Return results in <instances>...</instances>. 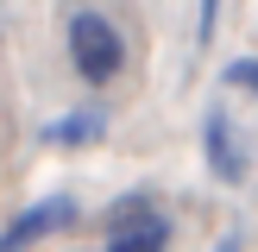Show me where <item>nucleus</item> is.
Masks as SVG:
<instances>
[{
    "label": "nucleus",
    "instance_id": "obj_1",
    "mask_svg": "<svg viewBox=\"0 0 258 252\" xmlns=\"http://www.w3.org/2000/svg\"><path fill=\"white\" fill-rule=\"evenodd\" d=\"M70 63H76L82 82H113L120 63H126V44L101 13H76L70 19Z\"/></svg>",
    "mask_w": 258,
    "mask_h": 252
},
{
    "label": "nucleus",
    "instance_id": "obj_2",
    "mask_svg": "<svg viewBox=\"0 0 258 252\" xmlns=\"http://www.w3.org/2000/svg\"><path fill=\"white\" fill-rule=\"evenodd\" d=\"M164 246H170V221H164L145 196L120 202V208L107 214V252H164Z\"/></svg>",
    "mask_w": 258,
    "mask_h": 252
},
{
    "label": "nucleus",
    "instance_id": "obj_3",
    "mask_svg": "<svg viewBox=\"0 0 258 252\" xmlns=\"http://www.w3.org/2000/svg\"><path fill=\"white\" fill-rule=\"evenodd\" d=\"M202 151H208V170L221 176V183H246V170H252V151H246V139L233 133V113L214 101L208 113H202Z\"/></svg>",
    "mask_w": 258,
    "mask_h": 252
},
{
    "label": "nucleus",
    "instance_id": "obj_4",
    "mask_svg": "<svg viewBox=\"0 0 258 252\" xmlns=\"http://www.w3.org/2000/svg\"><path fill=\"white\" fill-rule=\"evenodd\" d=\"M70 221H76V202L70 196H44V202H32L25 214H13V227L0 233V252H25V246L50 239L57 227H70Z\"/></svg>",
    "mask_w": 258,
    "mask_h": 252
},
{
    "label": "nucleus",
    "instance_id": "obj_5",
    "mask_svg": "<svg viewBox=\"0 0 258 252\" xmlns=\"http://www.w3.org/2000/svg\"><path fill=\"white\" fill-rule=\"evenodd\" d=\"M101 133H107V113H101V107H82V113H63L57 126H44V139H50V145H95Z\"/></svg>",
    "mask_w": 258,
    "mask_h": 252
},
{
    "label": "nucleus",
    "instance_id": "obj_6",
    "mask_svg": "<svg viewBox=\"0 0 258 252\" xmlns=\"http://www.w3.org/2000/svg\"><path fill=\"white\" fill-rule=\"evenodd\" d=\"M227 88H246V95H258V57H239L233 70H227Z\"/></svg>",
    "mask_w": 258,
    "mask_h": 252
},
{
    "label": "nucleus",
    "instance_id": "obj_7",
    "mask_svg": "<svg viewBox=\"0 0 258 252\" xmlns=\"http://www.w3.org/2000/svg\"><path fill=\"white\" fill-rule=\"evenodd\" d=\"M214 19H221V0H202V13H196V38L202 44L214 38Z\"/></svg>",
    "mask_w": 258,
    "mask_h": 252
},
{
    "label": "nucleus",
    "instance_id": "obj_8",
    "mask_svg": "<svg viewBox=\"0 0 258 252\" xmlns=\"http://www.w3.org/2000/svg\"><path fill=\"white\" fill-rule=\"evenodd\" d=\"M214 252H246V246H239V233H227V239H221Z\"/></svg>",
    "mask_w": 258,
    "mask_h": 252
}]
</instances>
